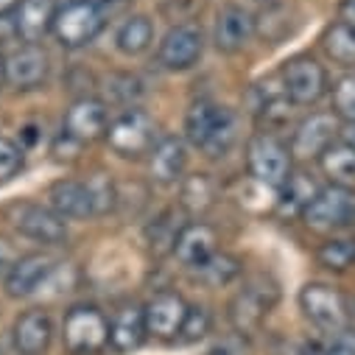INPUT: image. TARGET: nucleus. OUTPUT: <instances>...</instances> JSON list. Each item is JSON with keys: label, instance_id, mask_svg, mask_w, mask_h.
<instances>
[{"label": "nucleus", "instance_id": "23", "mask_svg": "<svg viewBox=\"0 0 355 355\" xmlns=\"http://www.w3.org/2000/svg\"><path fill=\"white\" fill-rule=\"evenodd\" d=\"M48 199H51V210L59 216V218H87L93 216L90 210V196H87V185L84 182H76V180H59L51 185L48 191Z\"/></svg>", "mask_w": 355, "mask_h": 355}, {"label": "nucleus", "instance_id": "13", "mask_svg": "<svg viewBox=\"0 0 355 355\" xmlns=\"http://www.w3.org/2000/svg\"><path fill=\"white\" fill-rule=\"evenodd\" d=\"M185 313H188V302L180 294H173V291L154 294L148 305L143 308L148 336H154L157 341H176V336L182 330V322H185Z\"/></svg>", "mask_w": 355, "mask_h": 355}, {"label": "nucleus", "instance_id": "34", "mask_svg": "<svg viewBox=\"0 0 355 355\" xmlns=\"http://www.w3.org/2000/svg\"><path fill=\"white\" fill-rule=\"evenodd\" d=\"M333 115L344 123L355 121V73H344L333 84Z\"/></svg>", "mask_w": 355, "mask_h": 355}, {"label": "nucleus", "instance_id": "30", "mask_svg": "<svg viewBox=\"0 0 355 355\" xmlns=\"http://www.w3.org/2000/svg\"><path fill=\"white\" fill-rule=\"evenodd\" d=\"M213 202H216V185L210 176L207 173L188 176L182 185V207H188L191 213H205Z\"/></svg>", "mask_w": 355, "mask_h": 355}, {"label": "nucleus", "instance_id": "32", "mask_svg": "<svg viewBox=\"0 0 355 355\" xmlns=\"http://www.w3.org/2000/svg\"><path fill=\"white\" fill-rule=\"evenodd\" d=\"M280 191H283V207L291 205L300 216H302V210L311 205V199L319 193V188L311 182V176H305V173H294V171H291L288 182H286Z\"/></svg>", "mask_w": 355, "mask_h": 355}, {"label": "nucleus", "instance_id": "4", "mask_svg": "<svg viewBox=\"0 0 355 355\" xmlns=\"http://www.w3.org/2000/svg\"><path fill=\"white\" fill-rule=\"evenodd\" d=\"M101 28H104V9L96 0H67L56 12L51 34L62 48H84L101 34Z\"/></svg>", "mask_w": 355, "mask_h": 355}, {"label": "nucleus", "instance_id": "18", "mask_svg": "<svg viewBox=\"0 0 355 355\" xmlns=\"http://www.w3.org/2000/svg\"><path fill=\"white\" fill-rule=\"evenodd\" d=\"M12 338L20 355H45L53 338V322L48 316V311L42 308H31L26 313L17 316L15 327H12Z\"/></svg>", "mask_w": 355, "mask_h": 355}, {"label": "nucleus", "instance_id": "33", "mask_svg": "<svg viewBox=\"0 0 355 355\" xmlns=\"http://www.w3.org/2000/svg\"><path fill=\"white\" fill-rule=\"evenodd\" d=\"M213 327V316L205 305H188V313H185V322H182V330L176 336L180 344H196L202 341Z\"/></svg>", "mask_w": 355, "mask_h": 355}, {"label": "nucleus", "instance_id": "39", "mask_svg": "<svg viewBox=\"0 0 355 355\" xmlns=\"http://www.w3.org/2000/svg\"><path fill=\"white\" fill-rule=\"evenodd\" d=\"M338 140L355 148V121H349V123H344V126L338 129Z\"/></svg>", "mask_w": 355, "mask_h": 355}, {"label": "nucleus", "instance_id": "41", "mask_svg": "<svg viewBox=\"0 0 355 355\" xmlns=\"http://www.w3.org/2000/svg\"><path fill=\"white\" fill-rule=\"evenodd\" d=\"M17 6H20V0H0V20H3L6 15H12Z\"/></svg>", "mask_w": 355, "mask_h": 355}, {"label": "nucleus", "instance_id": "15", "mask_svg": "<svg viewBox=\"0 0 355 355\" xmlns=\"http://www.w3.org/2000/svg\"><path fill=\"white\" fill-rule=\"evenodd\" d=\"M51 59L40 45H23L6 56V81L15 90H37L48 81Z\"/></svg>", "mask_w": 355, "mask_h": 355}, {"label": "nucleus", "instance_id": "7", "mask_svg": "<svg viewBox=\"0 0 355 355\" xmlns=\"http://www.w3.org/2000/svg\"><path fill=\"white\" fill-rule=\"evenodd\" d=\"M280 76H283V90H286V96H288L291 104L311 107V104H316L327 93V73L308 53L291 56L283 64V73Z\"/></svg>", "mask_w": 355, "mask_h": 355}, {"label": "nucleus", "instance_id": "16", "mask_svg": "<svg viewBox=\"0 0 355 355\" xmlns=\"http://www.w3.org/2000/svg\"><path fill=\"white\" fill-rule=\"evenodd\" d=\"M336 137H338V123H336L333 115H327V112L308 115V118L297 126V132H294V137H291V157H300V159H319L322 151H324L330 143H336Z\"/></svg>", "mask_w": 355, "mask_h": 355}, {"label": "nucleus", "instance_id": "8", "mask_svg": "<svg viewBox=\"0 0 355 355\" xmlns=\"http://www.w3.org/2000/svg\"><path fill=\"white\" fill-rule=\"evenodd\" d=\"M302 313L327 333H338L347 327V297L327 283H308L300 291Z\"/></svg>", "mask_w": 355, "mask_h": 355}, {"label": "nucleus", "instance_id": "24", "mask_svg": "<svg viewBox=\"0 0 355 355\" xmlns=\"http://www.w3.org/2000/svg\"><path fill=\"white\" fill-rule=\"evenodd\" d=\"M319 165H322V173L330 180V185H344V188L355 185V148L352 146L341 140L330 143L322 151Z\"/></svg>", "mask_w": 355, "mask_h": 355}, {"label": "nucleus", "instance_id": "26", "mask_svg": "<svg viewBox=\"0 0 355 355\" xmlns=\"http://www.w3.org/2000/svg\"><path fill=\"white\" fill-rule=\"evenodd\" d=\"M182 213L180 210H165L148 230H146V241L151 246L154 254H168L173 252L176 241H180V232L185 230V224L180 221Z\"/></svg>", "mask_w": 355, "mask_h": 355}, {"label": "nucleus", "instance_id": "10", "mask_svg": "<svg viewBox=\"0 0 355 355\" xmlns=\"http://www.w3.org/2000/svg\"><path fill=\"white\" fill-rule=\"evenodd\" d=\"M107 129H110V112L98 98H90V96L73 101L62 121V135H67L81 146L107 137Z\"/></svg>", "mask_w": 355, "mask_h": 355}, {"label": "nucleus", "instance_id": "31", "mask_svg": "<svg viewBox=\"0 0 355 355\" xmlns=\"http://www.w3.org/2000/svg\"><path fill=\"white\" fill-rule=\"evenodd\" d=\"M87 185V196H90V210L93 216H107L115 205H118V188L107 173H96L84 182Z\"/></svg>", "mask_w": 355, "mask_h": 355}, {"label": "nucleus", "instance_id": "42", "mask_svg": "<svg viewBox=\"0 0 355 355\" xmlns=\"http://www.w3.org/2000/svg\"><path fill=\"white\" fill-rule=\"evenodd\" d=\"M6 84V56H3V51H0V87Z\"/></svg>", "mask_w": 355, "mask_h": 355}, {"label": "nucleus", "instance_id": "35", "mask_svg": "<svg viewBox=\"0 0 355 355\" xmlns=\"http://www.w3.org/2000/svg\"><path fill=\"white\" fill-rule=\"evenodd\" d=\"M20 168H23V148L9 137H0V182L15 180Z\"/></svg>", "mask_w": 355, "mask_h": 355}, {"label": "nucleus", "instance_id": "5", "mask_svg": "<svg viewBox=\"0 0 355 355\" xmlns=\"http://www.w3.org/2000/svg\"><path fill=\"white\" fill-rule=\"evenodd\" d=\"M107 143L115 154L126 157V159H140L146 154H151L154 143H157V126L154 118L143 110H126L121 112L110 129H107Z\"/></svg>", "mask_w": 355, "mask_h": 355}, {"label": "nucleus", "instance_id": "20", "mask_svg": "<svg viewBox=\"0 0 355 355\" xmlns=\"http://www.w3.org/2000/svg\"><path fill=\"white\" fill-rule=\"evenodd\" d=\"M216 243H218L216 232L207 224L193 221V224H185V230L180 232V241H176V246H173V254L185 266V269L199 272L202 266L218 252Z\"/></svg>", "mask_w": 355, "mask_h": 355}, {"label": "nucleus", "instance_id": "19", "mask_svg": "<svg viewBox=\"0 0 355 355\" xmlns=\"http://www.w3.org/2000/svg\"><path fill=\"white\" fill-rule=\"evenodd\" d=\"M56 0H20V6L15 9V28L17 37L26 45H37L42 42L51 31H53V20H56Z\"/></svg>", "mask_w": 355, "mask_h": 355}, {"label": "nucleus", "instance_id": "17", "mask_svg": "<svg viewBox=\"0 0 355 355\" xmlns=\"http://www.w3.org/2000/svg\"><path fill=\"white\" fill-rule=\"evenodd\" d=\"M53 269H56L53 260H51L48 254H42V252L17 257V260L12 263L9 275H6V294L15 297V300L37 294Z\"/></svg>", "mask_w": 355, "mask_h": 355}, {"label": "nucleus", "instance_id": "28", "mask_svg": "<svg viewBox=\"0 0 355 355\" xmlns=\"http://www.w3.org/2000/svg\"><path fill=\"white\" fill-rule=\"evenodd\" d=\"M196 275H199V280H202L205 286H210V288H224V286H230L232 280H238V275H241V260L232 257V254H227V252H216Z\"/></svg>", "mask_w": 355, "mask_h": 355}, {"label": "nucleus", "instance_id": "36", "mask_svg": "<svg viewBox=\"0 0 355 355\" xmlns=\"http://www.w3.org/2000/svg\"><path fill=\"white\" fill-rule=\"evenodd\" d=\"M207 355H254V352H252V341L243 333H230V336H221L218 341H213Z\"/></svg>", "mask_w": 355, "mask_h": 355}, {"label": "nucleus", "instance_id": "3", "mask_svg": "<svg viewBox=\"0 0 355 355\" xmlns=\"http://www.w3.org/2000/svg\"><path fill=\"white\" fill-rule=\"evenodd\" d=\"M249 176L266 188H283L291 176V148L272 132H257L246 143Z\"/></svg>", "mask_w": 355, "mask_h": 355}, {"label": "nucleus", "instance_id": "40", "mask_svg": "<svg viewBox=\"0 0 355 355\" xmlns=\"http://www.w3.org/2000/svg\"><path fill=\"white\" fill-rule=\"evenodd\" d=\"M347 330L355 333V297H347Z\"/></svg>", "mask_w": 355, "mask_h": 355}, {"label": "nucleus", "instance_id": "22", "mask_svg": "<svg viewBox=\"0 0 355 355\" xmlns=\"http://www.w3.org/2000/svg\"><path fill=\"white\" fill-rule=\"evenodd\" d=\"M146 336H148V330H146L143 308H137V305H121L112 313V322H110V347L115 352L140 349L143 341H146Z\"/></svg>", "mask_w": 355, "mask_h": 355}, {"label": "nucleus", "instance_id": "27", "mask_svg": "<svg viewBox=\"0 0 355 355\" xmlns=\"http://www.w3.org/2000/svg\"><path fill=\"white\" fill-rule=\"evenodd\" d=\"M322 48L324 53L338 62V64H355V28L336 20L324 28L322 34Z\"/></svg>", "mask_w": 355, "mask_h": 355}, {"label": "nucleus", "instance_id": "25", "mask_svg": "<svg viewBox=\"0 0 355 355\" xmlns=\"http://www.w3.org/2000/svg\"><path fill=\"white\" fill-rule=\"evenodd\" d=\"M151 40H154V26L143 15H135V17L123 20L118 34H115V45L126 56H140L143 51H148Z\"/></svg>", "mask_w": 355, "mask_h": 355}, {"label": "nucleus", "instance_id": "9", "mask_svg": "<svg viewBox=\"0 0 355 355\" xmlns=\"http://www.w3.org/2000/svg\"><path fill=\"white\" fill-rule=\"evenodd\" d=\"M9 218L15 224V230L37 243H62L67 238V227H64V218H59L51 207H42V205H34V202H23V205H15L9 210Z\"/></svg>", "mask_w": 355, "mask_h": 355}, {"label": "nucleus", "instance_id": "12", "mask_svg": "<svg viewBox=\"0 0 355 355\" xmlns=\"http://www.w3.org/2000/svg\"><path fill=\"white\" fill-rule=\"evenodd\" d=\"M277 300V288H266L263 280H254L249 286H243L232 302H230V322L235 324L238 333L249 336L252 330H257L269 313V308Z\"/></svg>", "mask_w": 355, "mask_h": 355}, {"label": "nucleus", "instance_id": "1", "mask_svg": "<svg viewBox=\"0 0 355 355\" xmlns=\"http://www.w3.org/2000/svg\"><path fill=\"white\" fill-rule=\"evenodd\" d=\"M185 135L210 159H221L232 151L238 140V118L230 107L202 98L185 115Z\"/></svg>", "mask_w": 355, "mask_h": 355}, {"label": "nucleus", "instance_id": "29", "mask_svg": "<svg viewBox=\"0 0 355 355\" xmlns=\"http://www.w3.org/2000/svg\"><path fill=\"white\" fill-rule=\"evenodd\" d=\"M319 266L330 272H347L349 266H355V241L352 238H330L316 249Z\"/></svg>", "mask_w": 355, "mask_h": 355}, {"label": "nucleus", "instance_id": "6", "mask_svg": "<svg viewBox=\"0 0 355 355\" xmlns=\"http://www.w3.org/2000/svg\"><path fill=\"white\" fill-rule=\"evenodd\" d=\"M302 218L311 230H319V232L352 227L355 224V191L344 185L319 188V193L302 210Z\"/></svg>", "mask_w": 355, "mask_h": 355}, {"label": "nucleus", "instance_id": "37", "mask_svg": "<svg viewBox=\"0 0 355 355\" xmlns=\"http://www.w3.org/2000/svg\"><path fill=\"white\" fill-rule=\"evenodd\" d=\"M322 355H355V333L347 327L338 333H330L327 344L322 347Z\"/></svg>", "mask_w": 355, "mask_h": 355}, {"label": "nucleus", "instance_id": "11", "mask_svg": "<svg viewBox=\"0 0 355 355\" xmlns=\"http://www.w3.org/2000/svg\"><path fill=\"white\" fill-rule=\"evenodd\" d=\"M202 51H205V37L196 26H173L159 48H157V62L165 67V70H191L199 59H202Z\"/></svg>", "mask_w": 355, "mask_h": 355}, {"label": "nucleus", "instance_id": "38", "mask_svg": "<svg viewBox=\"0 0 355 355\" xmlns=\"http://www.w3.org/2000/svg\"><path fill=\"white\" fill-rule=\"evenodd\" d=\"M338 20L355 28V0H341L338 3Z\"/></svg>", "mask_w": 355, "mask_h": 355}, {"label": "nucleus", "instance_id": "2", "mask_svg": "<svg viewBox=\"0 0 355 355\" xmlns=\"http://www.w3.org/2000/svg\"><path fill=\"white\" fill-rule=\"evenodd\" d=\"M62 341L70 355H101L110 347V319L96 305H73L62 322Z\"/></svg>", "mask_w": 355, "mask_h": 355}, {"label": "nucleus", "instance_id": "21", "mask_svg": "<svg viewBox=\"0 0 355 355\" xmlns=\"http://www.w3.org/2000/svg\"><path fill=\"white\" fill-rule=\"evenodd\" d=\"M188 162V151L185 143L180 137H159L148 154V171H151V180L157 185H173L176 180H182V171Z\"/></svg>", "mask_w": 355, "mask_h": 355}, {"label": "nucleus", "instance_id": "14", "mask_svg": "<svg viewBox=\"0 0 355 355\" xmlns=\"http://www.w3.org/2000/svg\"><path fill=\"white\" fill-rule=\"evenodd\" d=\"M254 31H257L254 15L243 6H238V3H230L216 15L213 42L221 53H235V51H241L243 45L252 42Z\"/></svg>", "mask_w": 355, "mask_h": 355}]
</instances>
